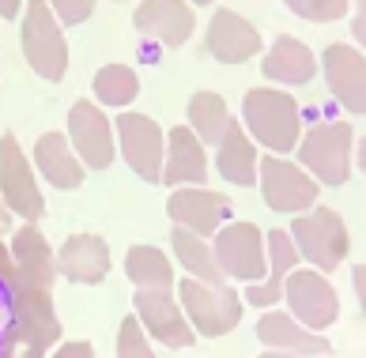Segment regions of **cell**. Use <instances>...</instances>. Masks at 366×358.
<instances>
[{
  "mask_svg": "<svg viewBox=\"0 0 366 358\" xmlns=\"http://www.w3.org/2000/svg\"><path fill=\"white\" fill-rule=\"evenodd\" d=\"M57 275L69 283L94 287L110 275V245L99 234H72L57 253Z\"/></svg>",
  "mask_w": 366,
  "mask_h": 358,
  "instance_id": "obj_20",
  "label": "cell"
},
{
  "mask_svg": "<svg viewBox=\"0 0 366 358\" xmlns=\"http://www.w3.org/2000/svg\"><path fill=\"white\" fill-rule=\"evenodd\" d=\"M261 72H264V79H272V84L298 87V84H310V79L317 76V57L302 38L280 34L272 42V49L261 57Z\"/></svg>",
  "mask_w": 366,
  "mask_h": 358,
  "instance_id": "obj_24",
  "label": "cell"
},
{
  "mask_svg": "<svg viewBox=\"0 0 366 358\" xmlns=\"http://www.w3.org/2000/svg\"><path fill=\"white\" fill-rule=\"evenodd\" d=\"M23 16V0H0V19H19Z\"/></svg>",
  "mask_w": 366,
  "mask_h": 358,
  "instance_id": "obj_37",
  "label": "cell"
},
{
  "mask_svg": "<svg viewBox=\"0 0 366 358\" xmlns=\"http://www.w3.org/2000/svg\"><path fill=\"white\" fill-rule=\"evenodd\" d=\"M264 245H268V272L261 283L246 287V302L257 309H272L276 302H283V279L291 275V268H298V249L287 230L264 234Z\"/></svg>",
  "mask_w": 366,
  "mask_h": 358,
  "instance_id": "obj_22",
  "label": "cell"
},
{
  "mask_svg": "<svg viewBox=\"0 0 366 358\" xmlns=\"http://www.w3.org/2000/svg\"><path fill=\"white\" fill-rule=\"evenodd\" d=\"M94 4L99 0H49L53 16L61 19V26H79L94 16Z\"/></svg>",
  "mask_w": 366,
  "mask_h": 358,
  "instance_id": "obj_32",
  "label": "cell"
},
{
  "mask_svg": "<svg viewBox=\"0 0 366 358\" xmlns=\"http://www.w3.org/2000/svg\"><path fill=\"white\" fill-rule=\"evenodd\" d=\"M19 46L26 64L49 84H61L69 76V38H64L61 19L53 16L49 0H26L23 4V26Z\"/></svg>",
  "mask_w": 366,
  "mask_h": 358,
  "instance_id": "obj_3",
  "label": "cell"
},
{
  "mask_svg": "<svg viewBox=\"0 0 366 358\" xmlns=\"http://www.w3.org/2000/svg\"><path fill=\"white\" fill-rule=\"evenodd\" d=\"M287 234H291L298 257L317 272H336L344 264L347 249H351L344 219L332 208H321V204H314V208L302 212V215H295Z\"/></svg>",
  "mask_w": 366,
  "mask_h": 358,
  "instance_id": "obj_5",
  "label": "cell"
},
{
  "mask_svg": "<svg viewBox=\"0 0 366 358\" xmlns=\"http://www.w3.org/2000/svg\"><path fill=\"white\" fill-rule=\"evenodd\" d=\"M117 358H155L152 354V343H147V332L140 328L137 313L121 321V332H117Z\"/></svg>",
  "mask_w": 366,
  "mask_h": 358,
  "instance_id": "obj_31",
  "label": "cell"
},
{
  "mask_svg": "<svg viewBox=\"0 0 366 358\" xmlns=\"http://www.w3.org/2000/svg\"><path fill=\"white\" fill-rule=\"evenodd\" d=\"M264 49L261 31L234 8H215L208 23V53L219 64H246Z\"/></svg>",
  "mask_w": 366,
  "mask_h": 358,
  "instance_id": "obj_17",
  "label": "cell"
},
{
  "mask_svg": "<svg viewBox=\"0 0 366 358\" xmlns=\"http://www.w3.org/2000/svg\"><path fill=\"white\" fill-rule=\"evenodd\" d=\"M34 166H38V174H42L53 189H61V192L79 189V185H84V177H87V166L79 162V155L72 151V144H69V136H64V132H42V136H38Z\"/></svg>",
  "mask_w": 366,
  "mask_h": 358,
  "instance_id": "obj_23",
  "label": "cell"
},
{
  "mask_svg": "<svg viewBox=\"0 0 366 358\" xmlns=\"http://www.w3.org/2000/svg\"><path fill=\"white\" fill-rule=\"evenodd\" d=\"M185 117H189V129L197 132V140L204 147H215L223 140V132L230 129V121H238V117H230L227 99L219 91H197L193 99H189Z\"/></svg>",
  "mask_w": 366,
  "mask_h": 358,
  "instance_id": "obj_27",
  "label": "cell"
},
{
  "mask_svg": "<svg viewBox=\"0 0 366 358\" xmlns=\"http://www.w3.org/2000/svg\"><path fill=\"white\" fill-rule=\"evenodd\" d=\"M257 166H261L257 144L249 140V132L242 129V121H230L223 140L215 144V170H219L230 185L249 189V185H257Z\"/></svg>",
  "mask_w": 366,
  "mask_h": 358,
  "instance_id": "obj_25",
  "label": "cell"
},
{
  "mask_svg": "<svg viewBox=\"0 0 366 358\" xmlns=\"http://www.w3.org/2000/svg\"><path fill=\"white\" fill-rule=\"evenodd\" d=\"M261 358H295V354H283V351H264Z\"/></svg>",
  "mask_w": 366,
  "mask_h": 358,
  "instance_id": "obj_41",
  "label": "cell"
},
{
  "mask_svg": "<svg viewBox=\"0 0 366 358\" xmlns=\"http://www.w3.org/2000/svg\"><path fill=\"white\" fill-rule=\"evenodd\" d=\"M208 182V151L189 125L167 132V159H162V185H204Z\"/></svg>",
  "mask_w": 366,
  "mask_h": 358,
  "instance_id": "obj_19",
  "label": "cell"
},
{
  "mask_svg": "<svg viewBox=\"0 0 366 358\" xmlns=\"http://www.w3.org/2000/svg\"><path fill=\"white\" fill-rule=\"evenodd\" d=\"M114 136L121 147V159L129 162V170L144 177V182L159 185L162 182V159H167V132L152 114H121L114 121Z\"/></svg>",
  "mask_w": 366,
  "mask_h": 358,
  "instance_id": "obj_9",
  "label": "cell"
},
{
  "mask_svg": "<svg viewBox=\"0 0 366 358\" xmlns=\"http://www.w3.org/2000/svg\"><path fill=\"white\" fill-rule=\"evenodd\" d=\"M298 166H302L317 185H344L351 177V159H355V129L347 121H317L298 140Z\"/></svg>",
  "mask_w": 366,
  "mask_h": 358,
  "instance_id": "obj_4",
  "label": "cell"
},
{
  "mask_svg": "<svg viewBox=\"0 0 366 358\" xmlns=\"http://www.w3.org/2000/svg\"><path fill=\"white\" fill-rule=\"evenodd\" d=\"M49 358H94V347L87 339H69V343H57Z\"/></svg>",
  "mask_w": 366,
  "mask_h": 358,
  "instance_id": "obj_33",
  "label": "cell"
},
{
  "mask_svg": "<svg viewBox=\"0 0 366 358\" xmlns=\"http://www.w3.org/2000/svg\"><path fill=\"white\" fill-rule=\"evenodd\" d=\"M0 313H11V306H8V287L0 283ZM0 332H4V324H0Z\"/></svg>",
  "mask_w": 366,
  "mask_h": 358,
  "instance_id": "obj_39",
  "label": "cell"
},
{
  "mask_svg": "<svg viewBox=\"0 0 366 358\" xmlns=\"http://www.w3.org/2000/svg\"><path fill=\"white\" fill-rule=\"evenodd\" d=\"M189 4H197V8H212L215 0H189Z\"/></svg>",
  "mask_w": 366,
  "mask_h": 358,
  "instance_id": "obj_42",
  "label": "cell"
},
{
  "mask_svg": "<svg viewBox=\"0 0 366 358\" xmlns=\"http://www.w3.org/2000/svg\"><path fill=\"white\" fill-rule=\"evenodd\" d=\"M298 19H310V23H336L347 16L351 0H283Z\"/></svg>",
  "mask_w": 366,
  "mask_h": 358,
  "instance_id": "obj_30",
  "label": "cell"
},
{
  "mask_svg": "<svg viewBox=\"0 0 366 358\" xmlns=\"http://www.w3.org/2000/svg\"><path fill=\"white\" fill-rule=\"evenodd\" d=\"M69 144L79 155L87 170H110L114 155H117V136H114V121L102 114L99 102L79 99L69 109Z\"/></svg>",
  "mask_w": 366,
  "mask_h": 358,
  "instance_id": "obj_12",
  "label": "cell"
},
{
  "mask_svg": "<svg viewBox=\"0 0 366 358\" xmlns=\"http://www.w3.org/2000/svg\"><path fill=\"white\" fill-rule=\"evenodd\" d=\"M8 324L0 332V358H49L61 343V317L53 309V291L34 287L23 275L8 283Z\"/></svg>",
  "mask_w": 366,
  "mask_h": 358,
  "instance_id": "obj_1",
  "label": "cell"
},
{
  "mask_svg": "<svg viewBox=\"0 0 366 358\" xmlns=\"http://www.w3.org/2000/svg\"><path fill=\"white\" fill-rule=\"evenodd\" d=\"M170 245H174V257H178V264L185 268L189 279H200V283H212V287L227 283L219 264H215V253H212V242L208 238H200V234H193V230L174 227Z\"/></svg>",
  "mask_w": 366,
  "mask_h": 358,
  "instance_id": "obj_26",
  "label": "cell"
},
{
  "mask_svg": "<svg viewBox=\"0 0 366 358\" xmlns=\"http://www.w3.org/2000/svg\"><path fill=\"white\" fill-rule=\"evenodd\" d=\"M283 302H287V313L310 332H325L340 317L336 287L317 268H291V275L283 279Z\"/></svg>",
  "mask_w": 366,
  "mask_h": 358,
  "instance_id": "obj_8",
  "label": "cell"
},
{
  "mask_svg": "<svg viewBox=\"0 0 366 358\" xmlns=\"http://www.w3.org/2000/svg\"><path fill=\"white\" fill-rule=\"evenodd\" d=\"M132 306H137L140 328L152 339L167 343V347H182V351L197 343V332L185 321L178 294H170V291H137L132 294Z\"/></svg>",
  "mask_w": 366,
  "mask_h": 358,
  "instance_id": "obj_14",
  "label": "cell"
},
{
  "mask_svg": "<svg viewBox=\"0 0 366 358\" xmlns=\"http://www.w3.org/2000/svg\"><path fill=\"white\" fill-rule=\"evenodd\" d=\"M0 197L11 208V215H19L23 223H38L46 215V197L38 189V177L31 170V159L19 147L16 132L0 136Z\"/></svg>",
  "mask_w": 366,
  "mask_h": 358,
  "instance_id": "obj_11",
  "label": "cell"
},
{
  "mask_svg": "<svg viewBox=\"0 0 366 358\" xmlns=\"http://www.w3.org/2000/svg\"><path fill=\"white\" fill-rule=\"evenodd\" d=\"M351 287H355L359 309L366 313V264H359V268H351Z\"/></svg>",
  "mask_w": 366,
  "mask_h": 358,
  "instance_id": "obj_36",
  "label": "cell"
},
{
  "mask_svg": "<svg viewBox=\"0 0 366 358\" xmlns=\"http://www.w3.org/2000/svg\"><path fill=\"white\" fill-rule=\"evenodd\" d=\"M212 253L219 264L223 279L234 283H261L268 272V245H264V230L257 223H223L212 238Z\"/></svg>",
  "mask_w": 366,
  "mask_h": 358,
  "instance_id": "obj_7",
  "label": "cell"
},
{
  "mask_svg": "<svg viewBox=\"0 0 366 358\" xmlns=\"http://www.w3.org/2000/svg\"><path fill=\"white\" fill-rule=\"evenodd\" d=\"M257 185H261V197L272 212L283 215H302L317 204L321 185L310 177L298 162L283 159V155H268L257 166Z\"/></svg>",
  "mask_w": 366,
  "mask_h": 358,
  "instance_id": "obj_10",
  "label": "cell"
},
{
  "mask_svg": "<svg viewBox=\"0 0 366 358\" xmlns=\"http://www.w3.org/2000/svg\"><path fill=\"white\" fill-rule=\"evenodd\" d=\"M355 159H359V166H362V174H366V136H362V144L355 147Z\"/></svg>",
  "mask_w": 366,
  "mask_h": 358,
  "instance_id": "obj_40",
  "label": "cell"
},
{
  "mask_svg": "<svg viewBox=\"0 0 366 358\" xmlns=\"http://www.w3.org/2000/svg\"><path fill=\"white\" fill-rule=\"evenodd\" d=\"M132 26L144 38H152V42L178 49L193 38L197 16L189 0H140L137 11H132Z\"/></svg>",
  "mask_w": 366,
  "mask_h": 358,
  "instance_id": "obj_16",
  "label": "cell"
},
{
  "mask_svg": "<svg viewBox=\"0 0 366 358\" xmlns=\"http://www.w3.org/2000/svg\"><path fill=\"white\" fill-rule=\"evenodd\" d=\"M178 298H182V313L189 328L204 339H219L227 332H234L238 321H242V298L230 283H200V279H182L178 287Z\"/></svg>",
  "mask_w": 366,
  "mask_h": 358,
  "instance_id": "obj_6",
  "label": "cell"
},
{
  "mask_svg": "<svg viewBox=\"0 0 366 358\" xmlns=\"http://www.w3.org/2000/svg\"><path fill=\"white\" fill-rule=\"evenodd\" d=\"M321 68H325V84H329L332 99L347 114L366 117V57H362V49L347 46V42H332L321 53Z\"/></svg>",
  "mask_w": 366,
  "mask_h": 358,
  "instance_id": "obj_15",
  "label": "cell"
},
{
  "mask_svg": "<svg viewBox=\"0 0 366 358\" xmlns=\"http://www.w3.org/2000/svg\"><path fill=\"white\" fill-rule=\"evenodd\" d=\"M351 34H355V42L366 49V0H355V11H351Z\"/></svg>",
  "mask_w": 366,
  "mask_h": 358,
  "instance_id": "obj_34",
  "label": "cell"
},
{
  "mask_svg": "<svg viewBox=\"0 0 366 358\" xmlns=\"http://www.w3.org/2000/svg\"><path fill=\"white\" fill-rule=\"evenodd\" d=\"M230 200L223 192H212L204 185H178L170 189V200H167V215L174 227L182 230H193L200 238H215V230L223 223H230Z\"/></svg>",
  "mask_w": 366,
  "mask_h": 358,
  "instance_id": "obj_13",
  "label": "cell"
},
{
  "mask_svg": "<svg viewBox=\"0 0 366 358\" xmlns=\"http://www.w3.org/2000/svg\"><path fill=\"white\" fill-rule=\"evenodd\" d=\"M257 339L264 343V351H283L295 358H325L332 351L329 339L302 328L287 309H264L261 321H257Z\"/></svg>",
  "mask_w": 366,
  "mask_h": 358,
  "instance_id": "obj_18",
  "label": "cell"
},
{
  "mask_svg": "<svg viewBox=\"0 0 366 358\" xmlns=\"http://www.w3.org/2000/svg\"><path fill=\"white\" fill-rule=\"evenodd\" d=\"M117 4H121V0H117Z\"/></svg>",
  "mask_w": 366,
  "mask_h": 358,
  "instance_id": "obj_43",
  "label": "cell"
},
{
  "mask_svg": "<svg viewBox=\"0 0 366 358\" xmlns=\"http://www.w3.org/2000/svg\"><path fill=\"white\" fill-rule=\"evenodd\" d=\"M246 132L257 147H268V155H291L302 140V109L280 87H253L242 99Z\"/></svg>",
  "mask_w": 366,
  "mask_h": 358,
  "instance_id": "obj_2",
  "label": "cell"
},
{
  "mask_svg": "<svg viewBox=\"0 0 366 358\" xmlns=\"http://www.w3.org/2000/svg\"><path fill=\"white\" fill-rule=\"evenodd\" d=\"M11 260H16V275H23L26 283L34 287H49L53 291V279H57V253L53 245L46 242V234L38 230V223H23L11 234Z\"/></svg>",
  "mask_w": 366,
  "mask_h": 358,
  "instance_id": "obj_21",
  "label": "cell"
},
{
  "mask_svg": "<svg viewBox=\"0 0 366 358\" xmlns=\"http://www.w3.org/2000/svg\"><path fill=\"white\" fill-rule=\"evenodd\" d=\"M11 230V208L4 204V197H0V234H8Z\"/></svg>",
  "mask_w": 366,
  "mask_h": 358,
  "instance_id": "obj_38",
  "label": "cell"
},
{
  "mask_svg": "<svg viewBox=\"0 0 366 358\" xmlns=\"http://www.w3.org/2000/svg\"><path fill=\"white\" fill-rule=\"evenodd\" d=\"M11 279H16V260H11V249H8V245L0 242V283L8 287Z\"/></svg>",
  "mask_w": 366,
  "mask_h": 358,
  "instance_id": "obj_35",
  "label": "cell"
},
{
  "mask_svg": "<svg viewBox=\"0 0 366 358\" xmlns=\"http://www.w3.org/2000/svg\"><path fill=\"white\" fill-rule=\"evenodd\" d=\"M125 275L137 283V291H170L174 287V264L155 245H132L125 257Z\"/></svg>",
  "mask_w": 366,
  "mask_h": 358,
  "instance_id": "obj_28",
  "label": "cell"
},
{
  "mask_svg": "<svg viewBox=\"0 0 366 358\" xmlns=\"http://www.w3.org/2000/svg\"><path fill=\"white\" fill-rule=\"evenodd\" d=\"M140 94V76L129 64H102L94 72V99L110 109H129Z\"/></svg>",
  "mask_w": 366,
  "mask_h": 358,
  "instance_id": "obj_29",
  "label": "cell"
}]
</instances>
